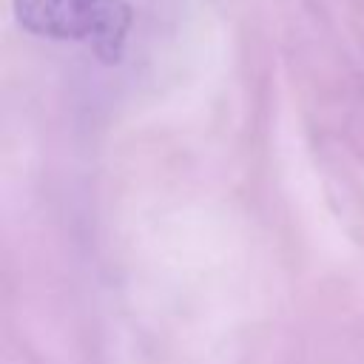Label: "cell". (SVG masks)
Instances as JSON below:
<instances>
[{"label": "cell", "mask_w": 364, "mask_h": 364, "mask_svg": "<svg viewBox=\"0 0 364 364\" xmlns=\"http://www.w3.org/2000/svg\"><path fill=\"white\" fill-rule=\"evenodd\" d=\"M23 28L54 40H88L105 63H117L131 26L125 0H14Z\"/></svg>", "instance_id": "cell-1"}]
</instances>
